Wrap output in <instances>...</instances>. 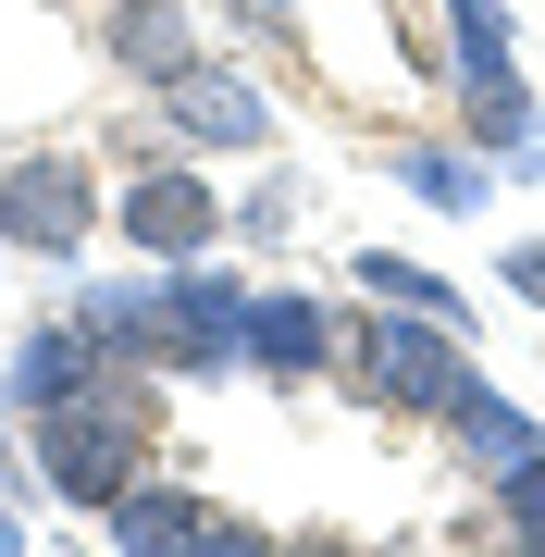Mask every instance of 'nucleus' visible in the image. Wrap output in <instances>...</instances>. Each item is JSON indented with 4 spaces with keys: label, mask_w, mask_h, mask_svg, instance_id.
I'll use <instances>...</instances> for the list:
<instances>
[{
    "label": "nucleus",
    "mask_w": 545,
    "mask_h": 557,
    "mask_svg": "<svg viewBox=\"0 0 545 557\" xmlns=\"http://www.w3.org/2000/svg\"><path fill=\"white\" fill-rule=\"evenodd\" d=\"M0 372H13V409L38 421V409H75V397H100V384H112V347L87 335L75 310H62V322H38V335H13V359H0Z\"/></svg>",
    "instance_id": "obj_10"
},
{
    "label": "nucleus",
    "mask_w": 545,
    "mask_h": 557,
    "mask_svg": "<svg viewBox=\"0 0 545 557\" xmlns=\"http://www.w3.org/2000/svg\"><path fill=\"white\" fill-rule=\"evenodd\" d=\"M13 421H25V409H13V372H0V458H13Z\"/></svg>",
    "instance_id": "obj_17"
},
{
    "label": "nucleus",
    "mask_w": 545,
    "mask_h": 557,
    "mask_svg": "<svg viewBox=\"0 0 545 557\" xmlns=\"http://www.w3.org/2000/svg\"><path fill=\"white\" fill-rule=\"evenodd\" d=\"M446 13V100H459V137L496 161V174H545V100L521 87V25L508 0H434Z\"/></svg>",
    "instance_id": "obj_3"
},
{
    "label": "nucleus",
    "mask_w": 545,
    "mask_h": 557,
    "mask_svg": "<svg viewBox=\"0 0 545 557\" xmlns=\"http://www.w3.org/2000/svg\"><path fill=\"white\" fill-rule=\"evenodd\" d=\"M0 248H25V260H87L100 248V174H87V149H13L0 161Z\"/></svg>",
    "instance_id": "obj_5"
},
{
    "label": "nucleus",
    "mask_w": 545,
    "mask_h": 557,
    "mask_svg": "<svg viewBox=\"0 0 545 557\" xmlns=\"http://www.w3.org/2000/svg\"><path fill=\"white\" fill-rule=\"evenodd\" d=\"M87 50L149 100V87H174L186 62H199V13H186V0H87Z\"/></svg>",
    "instance_id": "obj_8"
},
{
    "label": "nucleus",
    "mask_w": 545,
    "mask_h": 557,
    "mask_svg": "<svg viewBox=\"0 0 545 557\" xmlns=\"http://www.w3.org/2000/svg\"><path fill=\"white\" fill-rule=\"evenodd\" d=\"M484 335H459V322H434V310H397V298H372V310H347V347H335V384H347V409H372V421H434L459 409V384L484 372L471 359Z\"/></svg>",
    "instance_id": "obj_2"
},
{
    "label": "nucleus",
    "mask_w": 545,
    "mask_h": 557,
    "mask_svg": "<svg viewBox=\"0 0 545 557\" xmlns=\"http://www.w3.org/2000/svg\"><path fill=\"white\" fill-rule=\"evenodd\" d=\"M496 285H508L521 310H545V236H521V248H508V260H496Z\"/></svg>",
    "instance_id": "obj_16"
},
{
    "label": "nucleus",
    "mask_w": 545,
    "mask_h": 557,
    "mask_svg": "<svg viewBox=\"0 0 545 557\" xmlns=\"http://www.w3.org/2000/svg\"><path fill=\"white\" fill-rule=\"evenodd\" d=\"M484 508H496V533H521V545H545V446L521 458V471H496V483H484Z\"/></svg>",
    "instance_id": "obj_14"
},
{
    "label": "nucleus",
    "mask_w": 545,
    "mask_h": 557,
    "mask_svg": "<svg viewBox=\"0 0 545 557\" xmlns=\"http://www.w3.org/2000/svg\"><path fill=\"white\" fill-rule=\"evenodd\" d=\"M0 557H13V520H0Z\"/></svg>",
    "instance_id": "obj_18"
},
{
    "label": "nucleus",
    "mask_w": 545,
    "mask_h": 557,
    "mask_svg": "<svg viewBox=\"0 0 545 557\" xmlns=\"http://www.w3.org/2000/svg\"><path fill=\"white\" fill-rule=\"evenodd\" d=\"M149 112H162V137L174 149H236V161H273L285 149V112H273V87L248 75V62H223V50H199L174 87H149Z\"/></svg>",
    "instance_id": "obj_4"
},
{
    "label": "nucleus",
    "mask_w": 545,
    "mask_h": 557,
    "mask_svg": "<svg viewBox=\"0 0 545 557\" xmlns=\"http://www.w3.org/2000/svg\"><path fill=\"white\" fill-rule=\"evenodd\" d=\"M335 347H347V310L310 298V285H273V298L248 310V372L261 384H323Z\"/></svg>",
    "instance_id": "obj_9"
},
{
    "label": "nucleus",
    "mask_w": 545,
    "mask_h": 557,
    "mask_svg": "<svg viewBox=\"0 0 545 557\" xmlns=\"http://www.w3.org/2000/svg\"><path fill=\"white\" fill-rule=\"evenodd\" d=\"M112 236L137 248V260H211L223 236H236V211H223V186L199 174V149H174V161H137L124 174V199H112Z\"/></svg>",
    "instance_id": "obj_6"
},
{
    "label": "nucleus",
    "mask_w": 545,
    "mask_h": 557,
    "mask_svg": "<svg viewBox=\"0 0 545 557\" xmlns=\"http://www.w3.org/2000/svg\"><path fill=\"white\" fill-rule=\"evenodd\" d=\"M434 446H446V458H459V471H471V483H496V471H521V458L545 446V421H533L521 397H496V384H484V372H471V384H459V409H446V421H434Z\"/></svg>",
    "instance_id": "obj_11"
},
{
    "label": "nucleus",
    "mask_w": 545,
    "mask_h": 557,
    "mask_svg": "<svg viewBox=\"0 0 545 557\" xmlns=\"http://www.w3.org/2000/svg\"><path fill=\"white\" fill-rule=\"evenodd\" d=\"M100 533H112V545H174V557H236V545H261V520H236L223 496H199V483L137 471V483L100 508Z\"/></svg>",
    "instance_id": "obj_7"
},
{
    "label": "nucleus",
    "mask_w": 545,
    "mask_h": 557,
    "mask_svg": "<svg viewBox=\"0 0 545 557\" xmlns=\"http://www.w3.org/2000/svg\"><path fill=\"white\" fill-rule=\"evenodd\" d=\"M285 223H298V174H261L236 199V248H261V236H285Z\"/></svg>",
    "instance_id": "obj_15"
},
{
    "label": "nucleus",
    "mask_w": 545,
    "mask_h": 557,
    "mask_svg": "<svg viewBox=\"0 0 545 557\" xmlns=\"http://www.w3.org/2000/svg\"><path fill=\"white\" fill-rule=\"evenodd\" d=\"M347 285H360V298H397V310H434V322H459V335H484V310H471L446 273L397 260V248H360V260H347Z\"/></svg>",
    "instance_id": "obj_12"
},
{
    "label": "nucleus",
    "mask_w": 545,
    "mask_h": 557,
    "mask_svg": "<svg viewBox=\"0 0 545 557\" xmlns=\"http://www.w3.org/2000/svg\"><path fill=\"white\" fill-rule=\"evenodd\" d=\"M25 471H38V496H50V508L100 520L137 471H162V372L112 359V384H100V397L38 409V421H25Z\"/></svg>",
    "instance_id": "obj_1"
},
{
    "label": "nucleus",
    "mask_w": 545,
    "mask_h": 557,
    "mask_svg": "<svg viewBox=\"0 0 545 557\" xmlns=\"http://www.w3.org/2000/svg\"><path fill=\"white\" fill-rule=\"evenodd\" d=\"M397 186H422L434 211H484L496 161H459V149H397Z\"/></svg>",
    "instance_id": "obj_13"
}]
</instances>
